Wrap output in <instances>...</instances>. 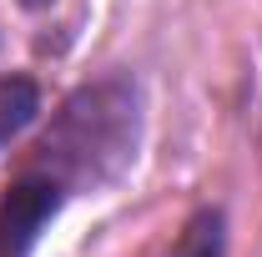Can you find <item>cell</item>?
Instances as JSON below:
<instances>
[{
	"label": "cell",
	"mask_w": 262,
	"mask_h": 257,
	"mask_svg": "<svg viewBox=\"0 0 262 257\" xmlns=\"http://www.w3.org/2000/svg\"><path fill=\"white\" fill-rule=\"evenodd\" d=\"M151 96L136 66H106L76 81L35 126L31 166L51 172L71 197L116 192L146 152Z\"/></svg>",
	"instance_id": "obj_1"
},
{
	"label": "cell",
	"mask_w": 262,
	"mask_h": 257,
	"mask_svg": "<svg viewBox=\"0 0 262 257\" xmlns=\"http://www.w3.org/2000/svg\"><path fill=\"white\" fill-rule=\"evenodd\" d=\"M76 197L40 166H20L0 187V257H35L46 232L61 222V212Z\"/></svg>",
	"instance_id": "obj_2"
},
{
	"label": "cell",
	"mask_w": 262,
	"mask_h": 257,
	"mask_svg": "<svg viewBox=\"0 0 262 257\" xmlns=\"http://www.w3.org/2000/svg\"><path fill=\"white\" fill-rule=\"evenodd\" d=\"M46 121V86L31 71H0V152L26 141Z\"/></svg>",
	"instance_id": "obj_3"
},
{
	"label": "cell",
	"mask_w": 262,
	"mask_h": 257,
	"mask_svg": "<svg viewBox=\"0 0 262 257\" xmlns=\"http://www.w3.org/2000/svg\"><path fill=\"white\" fill-rule=\"evenodd\" d=\"M232 252V217L222 202H196L182 217L177 237L166 242L162 257H227Z\"/></svg>",
	"instance_id": "obj_4"
},
{
	"label": "cell",
	"mask_w": 262,
	"mask_h": 257,
	"mask_svg": "<svg viewBox=\"0 0 262 257\" xmlns=\"http://www.w3.org/2000/svg\"><path fill=\"white\" fill-rule=\"evenodd\" d=\"M56 5H61V0H15V10H20V15H51Z\"/></svg>",
	"instance_id": "obj_5"
}]
</instances>
